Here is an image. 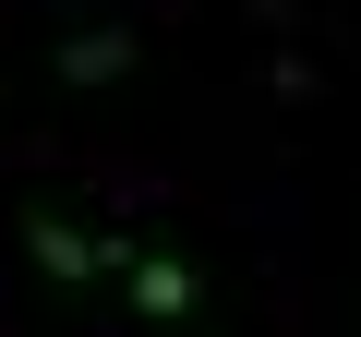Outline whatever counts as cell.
I'll list each match as a JSON object with an SVG mask.
<instances>
[{"label":"cell","mask_w":361,"mask_h":337,"mask_svg":"<svg viewBox=\"0 0 361 337\" xmlns=\"http://www.w3.org/2000/svg\"><path fill=\"white\" fill-rule=\"evenodd\" d=\"M25 253L49 265V289H85V277H109V265H133L121 241H85V229H73V217H49V205L25 217Z\"/></svg>","instance_id":"6da1fadb"},{"label":"cell","mask_w":361,"mask_h":337,"mask_svg":"<svg viewBox=\"0 0 361 337\" xmlns=\"http://www.w3.org/2000/svg\"><path fill=\"white\" fill-rule=\"evenodd\" d=\"M121 301H133L145 325H180V313L205 301V277L180 265V253H133V265H121Z\"/></svg>","instance_id":"7a4b0ae2"},{"label":"cell","mask_w":361,"mask_h":337,"mask_svg":"<svg viewBox=\"0 0 361 337\" xmlns=\"http://www.w3.org/2000/svg\"><path fill=\"white\" fill-rule=\"evenodd\" d=\"M121 73H133V37H121V25L61 37V85H121Z\"/></svg>","instance_id":"3957f363"}]
</instances>
